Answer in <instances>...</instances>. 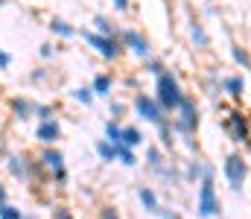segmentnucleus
<instances>
[{"mask_svg": "<svg viewBox=\"0 0 251 219\" xmlns=\"http://www.w3.org/2000/svg\"><path fill=\"white\" fill-rule=\"evenodd\" d=\"M158 102H161V108L167 111V114H173L178 105H181V99H184V88H181V82H178V76L173 71H164L161 76H155V94H152Z\"/></svg>", "mask_w": 251, "mask_h": 219, "instance_id": "obj_1", "label": "nucleus"}, {"mask_svg": "<svg viewBox=\"0 0 251 219\" xmlns=\"http://www.w3.org/2000/svg\"><path fill=\"white\" fill-rule=\"evenodd\" d=\"M173 123V129L178 132V135H184V138H193L196 135V129H199V105H196V99L184 94V99H181V105L176 108V117L170 120Z\"/></svg>", "mask_w": 251, "mask_h": 219, "instance_id": "obj_2", "label": "nucleus"}, {"mask_svg": "<svg viewBox=\"0 0 251 219\" xmlns=\"http://www.w3.org/2000/svg\"><path fill=\"white\" fill-rule=\"evenodd\" d=\"M196 214L201 219H213V217L222 214V202H219V193H216V187H213V178H201V181H199Z\"/></svg>", "mask_w": 251, "mask_h": 219, "instance_id": "obj_3", "label": "nucleus"}, {"mask_svg": "<svg viewBox=\"0 0 251 219\" xmlns=\"http://www.w3.org/2000/svg\"><path fill=\"white\" fill-rule=\"evenodd\" d=\"M85 41H88V47L97 53V56H102L105 62H117L120 56L126 53L123 41H120V35H100V32H85Z\"/></svg>", "mask_w": 251, "mask_h": 219, "instance_id": "obj_4", "label": "nucleus"}, {"mask_svg": "<svg viewBox=\"0 0 251 219\" xmlns=\"http://www.w3.org/2000/svg\"><path fill=\"white\" fill-rule=\"evenodd\" d=\"M222 175H225L228 187H231L234 193H240V190L246 187V178H249V164H246V158H243L240 152H231V155L225 158V164H222Z\"/></svg>", "mask_w": 251, "mask_h": 219, "instance_id": "obj_5", "label": "nucleus"}, {"mask_svg": "<svg viewBox=\"0 0 251 219\" xmlns=\"http://www.w3.org/2000/svg\"><path fill=\"white\" fill-rule=\"evenodd\" d=\"M134 114H137L140 120L152 123V126L167 123V111L161 108V102H158L152 94H137V97H134Z\"/></svg>", "mask_w": 251, "mask_h": 219, "instance_id": "obj_6", "label": "nucleus"}, {"mask_svg": "<svg viewBox=\"0 0 251 219\" xmlns=\"http://www.w3.org/2000/svg\"><path fill=\"white\" fill-rule=\"evenodd\" d=\"M41 167H44L59 184L67 181V164H64V155L56 146H44V152H41Z\"/></svg>", "mask_w": 251, "mask_h": 219, "instance_id": "obj_7", "label": "nucleus"}, {"mask_svg": "<svg viewBox=\"0 0 251 219\" xmlns=\"http://www.w3.org/2000/svg\"><path fill=\"white\" fill-rule=\"evenodd\" d=\"M225 132L231 135L234 144H249L251 141V129H249V117L243 111H231L225 117Z\"/></svg>", "mask_w": 251, "mask_h": 219, "instance_id": "obj_8", "label": "nucleus"}, {"mask_svg": "<svg viewBox=\"0 0 251 219\" xmlns=\"http://www.w3.org/2000/svg\"><path fill=\"white\" fill-rule=\"evenodd\" d=\"M120 41L128 53H134L137 59H149L152 56V47H149V38L140 32V29H123L120 32Z\"/></svg>", "mask_w": 251, "mask_h": 219, "instance_id": "obj_9", "label": "nucleus"}, {"mask_svg": "<svg viewBox=\"0 0 251 219\" xmlns=\"http://www.w3.org/2000/svg\"><path fill=\"white\" fill-rule=\"evenodd\" d=\"M137 199H140V205H143V211H149L152 217L176 219V214H170V211H164V208H161V199H158V193H155L152 187H140V190H137Z\"/></svg>", "mask_w": 251, "mask_h": 219, "instance_id": "obj_10", "label": "nucleus"}, {"mask_svg": "<svg viewBox=\"0 0 251 219\" xmlns=\"http://www.w3.org/2000/svg\"><path fill=\"white\" fill-rule=\"evenodd\" d=\"M59 138H62V126H59L56 117H50V120H38V126H35V141H38V144L53 146Z\"/></svg>", "mask_w": 251, "mask_h": 219, "instance_id": "obj_11", "label": "nucleus"}, {"mask_svg": "<svg viewBox=\"0 0 251 219\" xmlns=\"http://www.w3.org/2000/svg\"><path fill=\"white\" fill-rule=\"evenodd\" d=\"M9 108H12L15 120H29V117H35V102H32L29 97H15V99L9 102Z\"/></svg>", "mask_w": 251, "mask_h": 219, "instance_id": "obj_12", "label": "nucleus"}, {"mask_svg": "<svg viewBox=\"0 0 251 219\" xmlns=\"http://www.w3.org/2000/svg\"><path fill=\"white\" fill-rule=\"evenodd\" d=\"M222 91L231 97V99H243V91H246V79L240 73H231L222 79Z\"/></svg>", "mask_w": 251, "mask_h": 219, "instance_id": "obj_13", "label": "nucleus"}, {"mask_svg": "<svg viewBox=\"0 0 251 219\" xmlns=\"http://www.w3.org/2000/svg\"><path fill=\"white\" fill-rule=\"evenodd\" d=\"M6 167H9V172L18 175V178H29V175H32V164H26L24 155H9Z\"/></svg>", "mask_w": 251, "mask_h": 219, "instance_id": "obj_14", "label": "nucleus"}, {"mask_svg": "<svg viewBox=\"0 0 251 219\" xmlns=\"http://www.w3.org/2000/svg\"><path fill=\"white\" fill-rule=\"evenodd\" d=\"M111 88H114L111 73H97V76H94V82H91L94 97H111Z\"/></svg>", "mask_w": 251, "mask_h": 219, "instance_id": "obj_15", "label": "nucleus"}, {"mask_svg": "<svg viewBox=\"0 0 251 219\" xmlns=\"http://www.w3.org/2000/svg\"><path fill=\"white\" fill-rule=\"evenodd\" d=\"M50 32H53L56 38H76L79 29H76L73 24H67L64 18H53V21H50Z\"/></svg>", "mask_w": 251, "mask_h": 219, "instance_id": "obj_16", "label": "nucleus"}, {"mask_svg": "<svg viewBox=\"0 0 251 219\" xmlns=\"http://www.w3.org/2000/svg\"><path fill=\"white\" fill-rule=\"evenodd\" d=\"M120 144L128 146V149H137V146L143 144V132H140L137 126H123V132H120Z\"/></svg>", "mask_w": 251, "mask_h": 219, "instance_id": "obj_17", "label": "nucleus"}, {"mask_svg": "<svg viewBox=\"0 0 251 219\" xmlns=\"http://www.w3.org/2000/svg\"><path fill=\"white\" fill-rule=\"evenodd\" d=\"M94 149H97V155H100V161H102V164L117 161V144H111V141H105V138H102V141H97Z\"/></svg>", "mask_w": 251, "mask_h": 219, "instance_id": "obj_18", "label": "nucleus"}, {"mask_svg": "<svg viewBox=\"0 0 251 219\" xmlns=\"http://www.w3.org/2000/svg\"><path fill=\"white\" fill-rule=\"evenodd\" d=\"M94 32H100V35H120V29L114 26V21L105 18V15H97L94 18Z\"/></svg>", "mask_w": 251, "mask_h": 219, "instance_id": "obj_19", "label": "nucleus"}, {"mask_svg": "<svg viewBox=\"0 0 251 219\" xmlns=\"http://www.w3.org/2000/svg\"><path fill=\"white\" fill-rule=\"evenodd\" d=\"M146 161H149V167H152L155 172H161V170L167 167V161H164V149H161V146H149Z\"/></svg>", "mask_w": 251, "mask_h": 219, "instance_id": "obj_20", "label": "nucleus"}, {"mask_svg": "<svg viewBox=\"0 0 251 219\" xmlns=\"http://www.w3.org/2000/svg\"><path fill=\"white\" fill-rule=\"evenodd\" d=\"M190 35H193V41H196V47H201V50H204V47L210 44V35H207V29H204V24H199V21H196V24L190 26Z\"/></svg>", "mask_w": 251, "mask_h": 219, "instance_id": "obj_21", "label": "nucleus"}, {"mask_svg": "<svg viewBox=\"0 0 251 219\" xmlns=\"http://www.w3.org/2000/svg\"><path fill=\"white\" fill-rule=\"evenodd\" d=\"M117 161H120L123 167H134V164H137V155H134V149L117 144Z\"/></svg>", "mask_w": 251, "mask_h": 219, "instance_id": "obj_22", "label": "nucleus"}, {"mask_svg": "<svg viewBox=\"0 0 251 219\" xmlns=\"http://www.w3.org/2000/svg\"><path fill=\"white\" fill-rule=\"evenodd\" d=\"M120 132H123V126H120L117 120H108V123H105V129H102L105 141H111V144H120Z\"/></svg>", "mask_w": 251, "mask_h": 219, "instance_id": "obj_23", "label": "nucleus"}, {"mask_svg": "<svg viewBox=\"0 0 251 219\" xmlns=\"http://www.w3.org/2000/svg\"><path fill=\"white\" fill-rule=\"evenodd\" d=\"M73 99H76V102H82V105H91V102H94V91L79 85V88H73Z\"/></svg>", "mask_w": 251, "mask_h": 219, "instance_id": "obj_24", "label": "nucleus"}, {"mask_svg": "<svg viewBox=\"0 0 251 219\" xmlns=\"http://www.w3.org/2000/svg\"><path fill=\"white\" fill-rule=\"evenodd\" d=\"M0 219H24V211H18L15 205L3 202V205H0Z\"/></svg>", "mask_w": 251, "mask_h": 219, "instance_id": "obj_25", "label": "nucleus"}, {"mask_svg": "<svg viewBox=\"0 0 251 219\" xmlns=\"http://www.w3.org/2000/svg\"><path fill=\"white\" fill-rule=\"evenodd\" d=\"M231 56H234V62H237V65H243L246 71L251 68V59H249V53H246L243 47H234V50H231Z\"/></svg>", "mask_w": 251, "mask_h": 219, "instance_id": "obj_26", "label": "nucleus"}, {"mask_svg": "<svg viewBox=\"0 0 251 219\" xmlns=\"http://www.w3.org/2000/svg\"><path fill=\"white\" fill-rule=\"evenodd\" d=\"M201 170H204V164L201 161H193L187 167V178L190 181H201Z\"/></svg>", "mask_w": 251, "mask_h": 219, "instance_id": "obj_27", "label": "nucleus"}, {"mask_svg": "<svg viewBox=\"0 0 251 219\" xmlns=\"http://www.w3.org/2000/svg\"><path fill=\"white\" fill-rule=\"evenodd\" d=\"M146 71L152 73V76H161V73L167 71V68H164V65H161L158 59H152V56H149V59H146Z\"/></svg>", "mask_w": 251, "mask_h": 219, "instance_id": "obj_28", "label": "nucleus"}, {"mask_svg": "<svg viewBox=\"0 0 251 219\" xmlns=\"http://www.w3.org/2000/svg\"><path fill=\"white\" fill-rule=\"evenodd\" d=\"M53 219H76V217H73V211H67L64 205H59V208L53 211Z\"/></svg>", "mask_w": 251, "mask_h": 219, "instance_id": "obj_29", "label": "nucleus"}, {"mask_svg": "<svg viewBox=\"0 0 251 219\" xmlns=\"http://www.w3.org/2000/svg\"><path fill=\"white\" fill-rule=\"evenodd\" d=\"M100 219H120V211H117V208H111V205H105V208H102V214H100Z\"/></svg>", "mask_w": 251, "mask_h": 219, "instance_id": "obj_30", "label": "nucleus"}, {"mask_svg": "<svg viewBox=\"0 0 251 219\" xmlns=\"http://www.w3.org/2000/svg\"><path fill=\"white\" fill-rule=\"evenodd\" d=\"M38 53H41V59H53V56H56V47H53V44H41Z\"/></svg>", "mask_w": 251, "mask_h": 219, "instance_id": "obj_31", "label": "nucleus"}, {"mask_svg": "<svg viewBox=\"0 0 251 219\" xmlns=\"http://www.w3.org/2000/svg\"><path fill=\"white\" fill-rule=\"evenodd\" d=\"M9 65H12V56L0 47V71H9Z\"/></svg>", "mask_w": 251, "mask_h": 219, "instance_id": "obj_32", "label": "nucleus"}, {"mask_svg": "<svg viewBox=\"0 0 251 219\" xmlns=\"http://www.w3.org/2000/svg\"><path fill=\"white\" fill-rule=\"evenodd\" d=\"M128 3H131V0H111V6H114L117 12H126V9H128Z\"/></svg>", "mask_w": 251, "mask_h": 219, "instance_id": "obj_33", "label": "nucleus"}, {"mask_svg": "<svg viewBox=\"0 0 251 219\" xmlns=\"http://www.w3.org/2000/svg\"><path fill=\"white\" fill-rule=\"evenodd\" d=\"M6 199H9V187H6V184H3V181H0V205H3V202H6Z\"/></svg>", "mask_w": 251, "mask_h": 219, "instance_id": "obj_34", "label": "nucleus"}, {"mask_svg": "<svg viewBox=\"0 0 251 219\" xmlns=\"http://www.w3.org/2000/svg\"><path fill=\"white\" fill-rule=\"evenodd\" d=\"M123 102H114V105H111V114H114V117H117V114H123Z\"/></svg>", "mask_w": 251, "mask_h": 219, "instance_id": "obj_35", "label": "nucleus"}, {"mask_svg": "<svg viewBox=\"0 0 251 219\" xmlns=\"http://www.w3.org/2000/svg\"><path fill=\"white\" fill-rule=\"evenodd\" d=\"M3 3H6V0H0V6H3Z\"/></svg>", "mask_w": 251, "mask_h": 219, "instance_id": "obj_36", "label": "nucleus"}]
</instances>
